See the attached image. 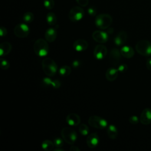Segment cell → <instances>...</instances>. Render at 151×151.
<instances>
[{"mask_svg": "<svg viewBox=\"0 0 151 151\" xmlns=\"http://www.w3.org/2000/svg\"><path fill=\"white\" fill-rule=\"evenodd\" d=\"M137 53L143 56L148 57L151 55V42L147 40H140L135 46Z\"/></svg>", "mask_w": 151, "mask_h": 151, "instance_id": "obj_5", "label": "cell"}, {"mask_svg": "<svg viewBox=\"0 0 151 151\" xmlns=\"http://www.w3.org/2000/svg\"><path fill=\"white\" fill-rule=\"evenodd\" d=\"M107 54V48L103 44H99L96 46L93 51L94 57L97 60H102Z\"/></svg>", "mask_w": 151, "mask_h": 151, "instance_id": "obj_10", "label": "cell"}, {"mask_svg": "<svg viewBox=\"0 0 151 151\" xmlns=\"http://www.w3.org/2000/svg\"><path fill=\"white\" fill-rule=\"evenodd\" d=\"M42 68L44 73L49 77L54 76L57 71L56 63L51 58H45L42 61Z\"/></svg>", "mask_w": 151, "mask_h": 151, "instance_id": "obj_2", "label": "cell"}, {"mask_svg": "<svg viewBox=\"0 0 151 151\" xmlns=\"http://www.w3.org/2000/svg\"><path fill=\"white\" fill-rule=\"evenodd\" d=\"M140 122L142 124L148 125L151 123V109L145 108L143 110L140 116Z\"/></svg>", "mask_w": 151, "mask_h": 151, "instance_id": "obj_12", "label": "cell"}, {"mask_svg": "<svg viewBox=\"0 0 151 151\" xmlns=\"http://www.w3.org/2000/svg\"><path fill=\"white\" fill-rule=\"evenodd\" d=\"M79 132L83 135V136H87L89 133V128L84 123H82L80 124L78 128Z\"/></svg>", "mask_w": 151, "mask_h": 151, "instance_id": "obj_26", "label": "cell"}, {"mask_svg": "<svg viewBox=\"0 0 151 151\" xmlns=\"http://www.w3.org/2000/svg\"><path fill=\"white\" fill-rule=\"evenodd\" d=\"M12 50V45L11 43L7 41L2 42L0 44V55L1 57L8 55Z\"/></svg>", "mask_w": 151, "mask_h": 151, "instance_id": "obj_20", "label": "cell"}, {"mask_svg": "<svg viewBox=\"0 0 151 151\" xmlns=\"http://www.w3.org/2000/svg\"><path fill=\"white\" fill-rule=\"evenodd\" d=\"M146 67H147V70L151 71V58H149L147 60Z\"/></svg>", "mask_w": 151, "mask_h": 151, "instance_id": "obj_38", "label": "cell"}, {"mask_svg": "<svg viewBox=\"0 0 151 151\" xmlns=\"http://www.w3.org/2000/svg\"><path fill=\"white\" fill-rule=\"evenodd\" d=\"M88 123L90 126L100 129H103L108 126L106 119L98 116H91L88 119Z\"/></svg>", "mask_w": 151, "mask_h": 151, "instance_id": "obj_6", "label": "cell"}, {"mask_svg": "<svg viewBox=\"0 0 151 151\" xmlns=\"http://www.w3.org/2000/svg\"><path fill=\"white\" fill-rule=\"evenodd\" d=\"M88 46L87 41L83 39H78L73 43V48L77 52H82L86 50Z\"/></svg>", "mask_w": 151, "mask_h": 151, "instance_id": "obj_15", "label": "cell"}, {"mask_svg": "<svg viewBox=\"0 0 151 151\" xmlns=\"http://www.w3.org/2000/svg\"><path fill=\"white\" fill-rule=\"evenodd\" d=\"M107 133L111 139H115L118 135V130L113 124H110L107 127Z\"/></svg>", "mask_w": 151, "mask_h": 151, "instance_id": "obj_21", "label": "cell"}, {"mask_svg": "<svg viewBox=\"0 0 151 151\" xmlns=\"http://www.w3.org/2000/svg\"><path fill=\"white\" fill-rule=\"evenodd\" d=\"M46 40L39 38L34 44L33 49L35 54L40 57H45L49 51V46Z\"/></svg>", "mask_w": 151, "mask_h": 151, "instance_id": "obj_1", "label": "cell"}, {"mask_svg": "<svg viewBox=\"0 0 151 151\" xmlns=\"http://www.w3.org/2000/svg\"><path fill=\"white\" fill-rule=\"evenodd\" d=\"M84 15V9L78 6H73L68 13V18L72 22H78L80 21Z\"/></svg>", "mask_w": 151, "mask_h": 151, "instance_id": "obj_7", "label": "cell"}, {"mask_svg": "<svg viewBox=\"0 0 151 151\" xmlns=\"http://www.w3.org/2000/svg\"><path fill=\"white\" fill-rule=\"evenodd\" d=\"M43 5L46 9L50 10L54 8L55 3L54 0H44Z\"/></svg>", "mask_w": 151, "mask_h": 151, "instance_id": "obj_27", "label": "cell"}, {"mask_svg": "<svg viewBox=\"0 0 151 151\" xmlns=\"http://www.w3.org/2000/svg\"><path fill=\"white\" fill-rule=\"evenodd\" d=\"M119 71L117 68L114 67H110L106 72V78L109 81H113L115 80L118 76Z\"/></svg>", "mask_w": 151, "mask_h": 151, "instance_id": "obj_19", "label": "cell"}, {"mask_svg": "<svg viewBox=\"0 0 151 151\" xmlns=\"http://www.w3.org/2000/svg\"><path fill=\"white\" fill-rule=\"evenodd\" d=\"M128 67L127 65L126 64H120V65H119V67H117V70L119 71V72L120 73H124L127 70Z\"/></svg>", "mask_w": 151, "mask_h": 151, "instance_id": "obj_33", "label": "cell"}, {"mask_svg": "<svg viewBox=\"0 0 151 151\" xmlns=\"http://www.w3.org/2000/svg\"><path fill=\"white\" fill-rule=\"evenodd\" d=\"M140 120L139 119L138 117L136 116H132L131 117H129V121L130 122V123L132 124H136L139 123V121Z\"/></svg>", "mask_w": 151, "mask_h": 151, "instance_id": "obj_31", "label": "cell"}, {"mask_svg": "<svg viewBox=\"0 0 151 151\" xmlns=\"http://www.w3.org/2000/svg\"><path fill=\"white\" fill-rule=\"evenodd\" d=\"M7 34V29H6L5 27H1L0 28V35L1 37H5Z\"/></svg>", "mask_w": 151, "mask_h": 151, "instance_id": "obj_36", "label": "cell"}, {"mask_svg": "<svg viewBox=\"0 0 151 151\" xmlns=\"http://www.w3.org/2000/svg\"><path fill=\"white\" fill-rule=\"evenodd\" d=\"M57 21V17L54 12H50L46 15V21L50 26H53L56 24Z\"/></svg>", "mask_w": 151, "mask_h": 151, "instance_id": "obj_22", "label": "cell"}, {"mask_svg": "<svg viewBox=\"0 0 151 151\" xmlns=\"http://www.w3.org/2000/svg\"><path fill=\"white\" fill-rule=\"evenodd\" d=\"M99 136L96 133H92L88 135L86 139V143L87 146L91 149L97 146L99 143Z\"/></svg>", "mask_w": 151, "mask_h": 151, "instance_id": "obj_11", "label": "cell"}, {"mask_svg": "<svg viewBox=\"0 0 151 151\" xmlns=\"http://www.w3.org/2000/svg\"><path fill=\"white\" fill-rule=\"evenodd\" d=\"M113 31L114 30H113V29L112 28H109V29H108L107 32H108V34H112L113 32Z\"/></svg>", "mask_w": 151, "mask_h": 151, "instance_id": "obj_40", "label": "cell"}, {"mask_svg": "<svg viewBox=\"0 0 151 151\" xmlns=\"http://www.w3.org/2000/svg\"><path fill=\"white\" fill-rule=\"evenodd\" d=\"M34 18V14L31 12H26L22 17V19L25 23H31L33 21Z\"/></svg>", "mask_w": 151, "mask_h": 151, "instance_id": "obj_25", "label": "cell"}, {"mask_svg": "<svg viewBox=\"0 0 151 151\" xmlns=\"http://www.w3.org/2000/svg\"><path fill=\"white\" fill-rule=\"evenodd\" d=\"M122 54L120 51L116 48H112L109 53V60L112 64L116 65L117 64L120 59H121Z\"/></svg>", "mask_w": 151, "mask_h": 151, "instance_id": "obj_13", "label": "cell"}, {"mask_svg": "<svg viewBox=\"0 0 151 151\" xmlns=\"http://www.w3.org/2000/svg\"><path fill=\"white\" fill-rule=\"evenodd\" d=\"M64 140L63 139L61 138V137H57L56 138L54 139V144L55 145V147H61L63 146V144H64Z\"/></svg>", "mask_w": 151, "mask_h": 151, "instance_id": "obj_29", "label": "cell"}, {"mask_svg": "<svg viewBox=\"0 0 151 151\" xmlns=\"http://www.w3.org/2000/svg\"><path fill=\"white\" fill-rule=\"evenodd\" d=\"M57 36V32L55 28L53 27L48 28L45 32V40L49 42H54Z\"/></svg>", "mask_w": 151, "mask_h": 151, "instance_id": "obj_17", "label": "cell"}, {"mask_svg": "<svg viewBox=\"0 0 151 151\" xmlns=\"http://www.w3.org/2000/svg\"><path fill=\"white\" fill-rule=\"evenodd\" d=\"M14 33L18 38H25L29 35V28L25 23H19L14 27Z\"/></svg>", "mask_w": 151, "mask_h": 151, "instance_id": "obj_8", "label": "cell"}, {"mask_svg": "<svg viewBox=\"0 0 151 151\" xmlns=\"http://www.w3.org/2000/svg\"><path fill=\"white\" fill-rule=\"evenodd\" d=\"M61 86V82L59 80L56 79L54 80L52 83L51 87H52L54 88H58Z\"/></svg>", "mask_w": 151, "mask_h": 151, "instance_id": "obj_34", "label": "cell"}, {"mask_svg": "<svg viewBox=\"0 0 151 151\" xmlns=\"http://www.w3.org/2000/svg\"><path fill=\"white\" fill-rule=\"evenodd\" d=\"M0 61H1V68L2 70H7L9 68L10 64H9V63L8 62V60H6L5 58H1Z\"/></svg>", "mask_w": 151, "mask_h": 151, "instance_id": "obj_28", "label": "cell"}, {"mask_svg": "<svg viewBox=\"0 0 151 151\" xmlns=\"http://www.w3.org/2000/svg\"><path fill=\"white\" fill-rule=\"evenodd\" d=\"M71 65H72V67L73 68H78L81 65V61L80 60H76L74 61H73L71 63Z\"/></svg>", "mask_w": 151, "mask_h": 151, "instance_id": "obj_37", "label": "cell"}, {"mask_svg": "<svg viewBox=\"0 0 151 151\" xmlns=\"http://www.w3.org/2000/svg\"><path fill=\"white\" fill-rule=\"evenodd\" d=\"M52 83V81L51 80V78H50L48 77H45L42 80L41 84L43 87H47L49 86H51Z\"/></svg>", "mask_w": 151, "mask_h": 151, "instance_id": "obj_30", "label": "cell"}, {"mask_svg": "<svg viewBox=\"0 0 151 151\" xmlns=\"http://www.w3.org/2000/svg\"><path fill=\"white\" fill-rule=\"evenodd\" d=\"M61 134L64 141L68 145H73L77 139V134L76 131L69 127L63 128L61 131Z\"/></svg>", "mask_w": 151, "mask_h": 151, "instance_id": "obj_4", "label": "cell"}, {"mask_svg": "<svg viewBox=\"0 0 151 151\" xmlns=\"http://www.w3.org/2000/svg\"><path fill=\"white\" fill-rule=\"evenodd\" d=\"M127 34L125 31H120L114 39V42L116 45L120 46L123 45L127 41Z\"/></svg>", "mask_w": 151, "mask_h": 151, "instance_id": "obj_16", "label": "cell"}, {"mask_svg": "<svg viewBox=\"0 0 151 151\" xmlns=\"http://www.w3.org/2000/svg\"><path fill=\"white\" fill-rule=\"evenodd\" d=\"M112 21L113 18L110 15L108 14H100L96 17L94 23L98 28L105 29L110 26Z\"/></svg>", "mask_w": 151, "mask_h": 151, "instance_id": "obj_3", "label": "cell"}, {"mask_svg": "<svg viewBox=\"0 0 151 151\" xmlns=\"http://www.w3.org/2000/svg\"><path fill=\"white\" fill-rule=\"evenodd\" d=\"M76 1L79 5L83 7L86 6L88 5V1H89V0H76Z\"/></svg>", "mask_w": 151, "mask_h": 151, "instance_id": "obj_35", "label": "cell"}, {"mask_svg": "<svg viewBox=\"0 0 151 151\" xmlns=\"http://www.w3.org/2000/svg\"><path fill=\"white\" fill-rule=\"evenodd\" d=\"M65 121L68 125L71 126H76L80 124L81 119L77 114L71 113L67 116Z\"/></svg>", "mask_w": 151, "mask_h": 151, "instance_id": "obj_14", "label": "cell"}, {"mask_svg": "<svg viewBox=\"0 0 151 151\" xmlns=\"http://www.w3.org/2000/svg\"><path fill=\"white\" fill-rule=\"evenodd\" d=\"M87 13H88V14L89 15L94 17V16H95L96 15V13H97L96 9L94 7H93V6L89 7L87 9Z\"/></svg>", "mask_w": 151, "mask_h": 151, "instance_id": "obj_32", "label": "cell"}, {"mask_svg": "<svg viewBox=\"0 0 151 151\" xmlns=\"http://www.w3.org/2000/svg\"><path fill=\"white\" fill-rule=\"evenodd\" d=\"M120 51L122 56L127 58H130L133 57L134 55V51L133 48L129 45H124L122 47Z\"/></svg>", "mask_w": 151, "mask_h": 151, "instance_id": "obj_18", "label": "cell"}, {"mask_svg": "<svg viewBox=\"0 0 151 151\" xmlns=\"http://www.w3.org/2000/svg\"><path fill=\"white\" fill-rule=\"evenodd\" d=\"M92 37L94 41L100 44L106 43L109 39L108 33L103 31L97 30L93 32Z\"/></svg>", "mask_w": 151, "mask_h": 151, "instance_id": "obj_9", "label": "cell"}, {"mask_svg": "<svg viewBox=\"0 0 151 151\" xmlns=\"http://www.w3.org/2000/svg\"><path fill=\"white\" fill-rule=\"evenodd\" d=\"M55 145L54 142L50 140H45L41 143L42 148L45 151H50L54 149Z\"/></svg>", "mask_w": 151, "mask_h": 151, "instance_id": "obj_23", "label": "cell"}, {"mask_svg": "<svg viewBox=\"0 0 151 151\" xmlns=\"http://www.w3.org/2000/svg\"><path fill=\"white\" fill-rule=\"evenodd\" d=\"M70 151H80V149L77 146H72L70 147Z\"/></svg>", "mask_w": 151, "mask_h": 151, "instance_id": "obj_39", "label": "cell"}, {"mask_svg": "<svg viewBox=\"0 0 151 151\" xmlns=\"http://www.w3.org/2000/svg\"><path fill=\"white\" fill-rule=\"evenodd\" d=\"M54 150V151H58V150H64V149H62L61 147H57V148H56V149H55Z\"/></svg>", "mask_w": 151, "mask_h": 151, "instance_id": "obj_41", "label": "cell"}, {"mask_svg": "<svg viewBox=\"0 0 151 151\" xmlns=\"http://www.w3.org/2000/svg\"><path fill=\"white\" fill-rule=\"evenodd\" d=\"M71 72V68L67 65H63L59 70V74L62 77H66L70 74Z\"/></svg>", "mask_w": 151, "mask_h": 151, "instance_id": "obj_24", "label": "cell"}]
</instances>
